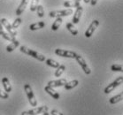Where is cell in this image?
Segmentation results:
<instances>
[{"label": "cell", "mask_w": 123, "mask_h": 115, "mask_svg": "<svg viewBox=\"0 0 123 115\" xmlns=\"http://www.w3.org/2000/svg\"><path fill=\"white\" fill-rule=\"evenodd\" d=\"M20 51H21V52H23V53L28 55V56L32 57V58H34V59L39 60V61H44L45 60V57L43 56V55L38 53L37 51H33V50H31V49L26 47V46H20Z\"/></svg>", "instance_id": "obj_1"}, {"label": "cell", "mask_w": 123, "mask_h": 115, "mask_svg": "<svg viewBox=\"0 0 123 115\" xmlns=\"http://www.w3.org/2000/svg\"><path fill=\"white\" fill-rule=\"evenodd\" d=\"M24 90H25L27 97H28V102H29V104H31V106H34V107L37 106V99H36L35 94H34L30 85L28 84V83L24 85Z\"/></svg>", "instance_id": "obj_2"}, {"label": "cell", "mask_w": 123, "mask_h": 115, "mask_svg": "<svg viewBox=\"0 0 123 115\" xmlns=\"http://www.w3.org/2000/svg\"><path fill=\"white\" fill-rule=\"evenodd\" d=\"M71 14H73V10L72 8L66 9V10H59V11H52L49 13V16L50 18H62L69 16Z\"/></svg>", "instance_id": "obj_3"}, {"label": "cell", "mask_w": 123, "mask_h": 115, "mask_svg": "<svg viewBox=\"0 0 123 115\" xmlns=\"http://www.w3.org/2000/svg\"><path fill=\"white\" fill-rule=\"evenodd\" d=\"M121 83H123V77L122 76H120V77L116 78V80H115L113 82L110 83V84L105 89L104 92L105 93V94H109V93L112 92V90H114L118 86H120Z\"/></svg>", "instance_id": "obj_4"}, {"label": "cell", "mask_w": 123, "mask_h": 115, "mask_svg": "<svg viewBox=\"0 0 123 115\" xmlns=\"http://www.w3.org/2000/svg\"><path fill=\"white\" fill-rule=\"evenodd\" d=\"M55 54L59 57L69 58V59H75V56L77 55L76 52H74V51L62 50V49H56V50H55Z\"/></svg>", "instance_id": "obj_5"}, {"label": "cell", "mask_w": 123, "mask_h": 115, "mask_svg": "<svg viewBox=\"0 0 123 115\" xmlns=\"http://www.w3.org/2000/svg\"><path fill=\"white\" fill-rule=\"evenodd\" d=\"M0 22H1V24L3 25V27L6 29V31L8 32L9 34L11 35L12 37H15L17 36V32L15 31V29L14 28H12V25L9 23V21L7 20H6V18H2V19H0Z\"/></svg>", "instance_id": "obj_6"}, {"label": "cell", "mask_w": 123, "mask_h": 115, "mask_svg": "<svg viewBox=\"0 0 123 115\" xmlns=\"http://www.w3.org/2000/svg\"><path fill=\"white\" fill-rule=\"evenodd\" d=\"M75 59H76V61L78 62V64L81 66V67L82 68V70L84 71V73H86V74H90V73H91L90 68L89 67L88 64H87L86 61L84 60V59L81 55H78V54H77L75 56Z\"/></svg>", "instance_id": "obj_7"}, {"label": "cell", "mask_w": 123, "mask_h": 115, "mask_svg": "<svg viewBox=\"0 0 123 115\" xmlns=\"http://www.w3.org/2000/svg\"><path fill=\"white\" fill-rule=\"evenodd\" d=\"M98 26H99V21H98V20H93L92 22H91V24L90 25V27H89L88 29L86 30V32H85V36H86L87 38H90L93 35V33L95 32L96 29L98 28Z\"/></svg>", "instance_id": "obj_8"}, {"label": "cell", "mask_w": 123, "mask_h": 115, "mask_svg": "<svg viewBox=\"0 0 123 115\" xmlns=\"http://www.w3.org/2000/svg\"><path fill=\"white\" fill-rule=\"evenodd\" d=\"M48 106H46V105H42V106L40 107H36V108H34V109H31L29 110L28 112V115H38V114H41V113H43V112H45V111H48Z\"/></svg>", "instance_id": "obj_9"}, {"label": "cell", "mask_w": 123, "mask_h": 115, "mask_svg": "<svg viewBox=\"0 0 123 115\" xmlns=\"http://www.w3.org/2000/svg\"><path fill=\"white\" fill-rule=\"evenodd\" d=\"M82 12H83V8L82 6H80L76 8L75 12H74V17H73V24H78L79 21H80V19L81 17V14H82Z\"/></svg>", "instance_id": "obj_10"}, {"label": "cell", "mask_w": 123, "mask_h": 115, "mask_svg": "<svg viewBox=\"0 0 123 115\" xmlns=\"http://www.w3.org/2000/svg\"><path fill=\"white\" fill-rule=\"evenodd\" d=\"M67 81L66 79H59V80H56V81H50L48 82V86H50L51 88H57V87H62L64 86Z\"/></svg>", "instance_id": "obj_11"}, {"label": "cell", "mask_w": 123, "mask_h": 115, "mask_svg": "<svg viewBox=\"0 0 123 115\" xmlns=\"http://www.w3.org/2000/svg\"><path fill=\"white\" fill-rule=\"evenodd\" d=\"M0 36L3 37L4 39L7 40V41H10V42H13L14 40H16L15 37H12L8 32H6V31L4 30V27H3V25L1 24V22H0Z\"/></svg>", "instance_id": "obj_12"}, {"label": "cell", "mask_w": 123, "mask_h": 115, "mask_svg": "<svg viewBox=\"0 0 123 115\" xmlns=\"http://www.w3.org/2000/svg\"><path fill=\"white\" fill-rule=\"evenodd\" d=\"M28 1H29V0H21L20 6L17 8L16 12H15V14H16L17 16H20V14L23 13V12L25 11L26 7H27L28 5Z\"/></svg>", "instance_id": "obj_13"}, {"label": "cell", "mask_w": 123, "mask_h": 115, "mask_svg": "<svg viewBox=\"0 0 123 115\" xmlns=\"http://www.w3.org/2000/svg\"><path fill=\"white\" fill-rule=\"evenodd\" d=\"M44 90H45V92H47L49 95L51 96V97H52L54 99H56V100L59 99V97H60V96H59V93L57 92L56 90H54L53 88L50 87V86H48V85L47 86H45Z\"/></svg>", "instance_id": "obj_14"}, {"label": "cell", "mask_w": 123, "mask_h": 115, "mask_svg": "<svg viewBox=\"0 0 123 115\" xmlns=\"http://www.w3.org/2000/svg\"><path fill=\"white\" fill-rule=\"evenodd\" d=\"M2 84H3V87L5 89V91L7 93L11 92L12 91V86L11 83H10V81L7 77H4L2 79Z\"/></svg>", "instance_id": "obj_15"}, {"label": "cell", "mask_w": 123, "mask_h": 115, "mask_svg": "<svg viewBox=\"0 0 123 115\" xmlns=\"http://www.w3.org/2000/svg\"><path fill=\"white\" fill-rule=\"evenodd\" d=\"M123 100V92L120 93V94H118V95L114 96V97H112L109 99V103L111 104H115L119 103V102L122 101Z\"/></svg>", "instance_id": "obj_16"}, {"label": "cell", "mask_w": 123, "mask_h": 115, "mask_svg": "<svg viewBox=\"0 0 123 115\" xmlns=\"http://www.w3.org/2000/svg\"><path fill=\"white\" fill-rule=\"evenodd\" d=\"M45 23L43 21H39V22L37 23H33L29 26V29L31 31H35V30H38V29H41V28H44Z\"/></svg>", "instance_id": "obj_17"}, {"label": "cell", "mask_w": 123, "mask_h": 115, "mask_svg": "<svg viewBox=\"0 0 123 115\" xmlns=\"http://www.w3.org/2000/svg\"><path fill=\"white\" fill-rule=\"evenodd\" d=\"M20 45V42H19V41H17V40H14L13 42H12L11 44H9L6 46V50L7 52H12V51H13L15 49H16L18 46Z\"/></svg>", "instance_id": "obj_18"}, {"label": "cell", "mask_w": 123, "mask_h": 115, "mask_svg": "<svg viewBox=\"0 0 123 115\" xmlns=\"http://www.w3.org/2000/svg\"><path fill=\"white\" fill-rule=\"evenodd\" d=\"M78 84H79V81H77V80H73V81H69V82H67V83L64 85V88H65V90H69L74 89V88H75Z\"/></svg>", "instance_id": "obj_19"}, {"label": "cell", "mask_w": 123, "mask_h": 115, "mask_svg": "<svg viewBox=\"0 0 123 115\" xmlns=\"http://www.w3.org/2000/svg\"><path fill=\"white\" fill-rule=\"evenodd\" d=\"M62 21H63L62 18H60V17L57 18L56 20L54 21L53 24H52V26H51V30H52V31H57V30H58V29L59 28V27L61 26Z\"/></svg>", "instance_id": "obj_20"}, {"label": "cell", "mask_w": 123, "mask_h": 115, "mask_svg": "<svg viewBox=\"0 0 123 115\" xmlns=\"http://www.w3.org/2000/svg\"><path fill=\"white\" fill-rule=\"evenodd\" d=\"M81 6L80 2H77V1H66L64 2V6L65 7H69V8H72V7H78V6Z\"/></svg>", "instance_id": "obj_21"}, {"label": "cell", "mask_w": 123, "mask_h": 115, "mask_svg": "<svg viewBox=\"0 0 123 115\" xmlns=\"http://www.w3.org/2000/svg\"><path fill=\"white\" fill-rule=\"evenodd\" d=\"M66 27H67V30L69 31L73 36H77V35H78V30L76 29V28L74 26L73 23H67V26H66Z\"/></svg>", "instance_id": "obj_22"}, {"label": "cell", "mask_w": 123, "mask_h": 115, "mask_svg": "<svg viewBox=\"0 0 123 115\" xmlns=\"http://www.w3.org/2000/svg\"><path fill=\"white\" fill-rule=\"evenodd\" d=\"M46 64H47V66H49L50 67H53V68H58L59 66H60L59 62L55 61L54 59H46Z\"/></svg>", "instance_id": "obj_23"}, {"label": "cell", "mask_w": 123, "mask_h": 115, "mask_svg": "<svg viewBox=\"0 0 123 115\" xmlns=\"http://www.w3.org/2000/svg\"><path fill=\"white\" fill-rule=\"evenodd\" d=\"M65 70H66V67H65L64 65H60L59 67L57 68L56 72L54 73V75L56 76V77H59V76L62 75V73H64Z\"/></svg>", "instance_id": "obj_24"}, {"label": "cell", "mask_w": 123, "mask_h": 115, "mask_svg": "<svg viewBox=\"0 0 123 115\" xmlns=\"http://www.w3.org/2000/svg\"><path fill=\"white\" fill-rule=\"evenodd\" d=\"M111 70L113 72H123V65L113 64L111 67Z\"/></svg>", "instance_id": "obj_25"}, {"label": "cell", "mask_w": 123, "mask_h": 115, "mask_svg": "<svg viewBox=\"0 0 123 115\" xmlns=\"http://www.w3.org/2000/svg\"><path fill=\"white\" fill-rule=\"evenodd\" d=\"M37 15H38V17L39 18H43L44 16V10H43V6L41 5H38L37 8Z\"/></svg>", "instance_id": "obj_26"}, {"label": "cell", "mask_w": 123, "mask_h": 115, "mask_svg": "<svg viewBox=\"0 0 123 115\" xmlns=\"http://www.w3.org/2000/svg\"><path fill=\"white\" fill-rule=\"evenodd\" d=\"M38 3H39V0H32V1H31V5H30L31 12L37 11V6H38Z\"/></svg>", "instance_id": "obj_27"}, {"label": "cell", "mask_w": 123, "mask_h": 115, "mask_svg": "<svg viewBox=\"0 0 123 115\" xmlns=\"http://www.w3.org/2000/svg\"><path fill=\"white\" fill-rule=\"evenodd\" d=\"M21 22H22V20L20 19V18H17L16 20H14V21L12 22V28H17L20 27V25L21 24Z\"/></svg>", "instance_id": "obj_28"}, {"label": "cell", "mask_w": 123, "mask_h": 115, "mask_svg": "<svg viewBox=\"0 0 123 115\" xmlns=\"http://www.w3.org/2000/svg\"><path fill=\"white\" fill-rule=\"evenodd\" d=\"M9 97V94L6 91H2V90H0V98H2V99H7Z\"/></svg>", "instance_id": "obj_29"}, {"label": "cell", "mask_w": 123, "mask_h": 115, "mask_svg": "<svg viewBox=\"0 0 123 115\" xmlns=\"http://www.w3.org/2000/svg\"><path fill=\"white\" fill-rule=\"evenodd\" d=\"M50 114L51 115H64L63 113H61V112H59V111H57V110H51Z\"/></svg>", "instance_id": "obj_30"}, {"label": "cell", "mask_w": 123, "mask_h": 115, "mask_svg": "<svg viewBox=\"0 0 123 115\" xmlns=\"http://www.w3.org/2000/svg\"><path fill=\"white\" fill-rule=\"evenodd\" d=\"M90 5L92 6H96L97 5V3H98V0H90Z\"/></svg>", "instance_id": "obj_31"}, {"label": "cell", "mask_w": 123, "mask_h": 115, "mask_svg": "<svg viewBox=\"0 0 123 115\" xmlns=\"http://www.w3.org/2000/svg\"><path fill=\"white\" fill-rule=\"evenodd\" d=\"M43 115H50V113L48 112V111H45V112H43Z\"/></svg>", "instance_id": "obj_32"}, {"label": "cell", "mask_w": 123, "mask_h": 115, "mask_svg": "<svg viewBox=\"0 0 123 115\" xmlns=\"http://www.w3.org/2000/svg\"><path fill=\"white\" fill-rule=\"evenodd\" d=\"M83 1H84V3H86V4L90 3V0H83Z\"/></svg>", "instance_id": "obj_33"}, {"label": "cell", "mask_w": 123, "mask_h": 115, "mask_svg": "<svg viewBox=\"0 0 123 115\" xmlns=\"http://www.w3.org/2000/svg\"><path fill=\"white\" fill-rule=\"evenodd\" d=\"M21 115H28V112H23L22 113H21Z\"/></svg>", "instance_id": "obj_34"}, {"label": "cell", "mask_w": 123, "mask_h": 115, "mask_svg": "<svg viewBox=\"0 0 123 115\" xmlns=\"http://www.w3.org/2000/svg\"><path fill=\"white\" fill-rule=\"evenodd\" d=\"M74 1H77V2H81V0H74Z\"/></svg>", "instance_id": "obj_35"}]
</instances>
